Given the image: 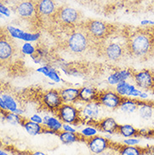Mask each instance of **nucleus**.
Here are the masks:
<instances>
[{"instance_id": "1", "label": "nucleus", "mask_w": 154, "mask_h": 155, "mask_svg": "<svg viewBox=\"0 0 154 155\" xmlns=\"http://www.w3.org/2000/svg\"><path fill=\"white\" fill-rule=\"evenodd\" d=\"M129 57L139 61L153 58L152 28H130L124 31Z\"/></svg>"}, {"instance_id": "2", "label": "nucleus", "mask_w": 154, "mask_h": 155, "mask_svg": "<svg viewBox=\"0 0 154 155\" xmlns=\"http://www.w3.org/2000/svg\"><path fill=\"white\" fill-rule=\"evenodd\" d=\"M63 47L74 55H84L97 49V44L89 37L84 25H76L67 35Z\"/></svg>"}, {"instance_id": "3", "label": "nucleus", "mask_w": 154, "mask_h": 155, "mask_svg": "<svg viewBox=\"0 0 154 155\" xmlns=\"http://www.w3.org/2000/svg\"><path fill=\"white\" fill-rule=\"evenodd\" d=\"M96 54L104 58L105 61L112 63L119 62L129 57L126 40L123 42H120L111 39L109 41V38L97 46Z\"/></svg>"}, {"instance_id": "4", "label": "nucleus", "mask_w": 154, "mask_h": 155, "mask_svg": "<svg viewBox=\"0 0 154 155\" xmlns=\"http://www.w3.org/2000/svg\"><path fill=\"white\" fill-rule=\"evenodd\" d=\"M83 25L89 37L96 43L97 46L116 32V27L113 25L101 20L88 19Z\"/></svg>"}, {"instance_id": "5", "label": "nucleus", "mask_w": 154, "mask_h": 155, "mask_svg": "<svg viewBox=\"0 0 154 155\" xmlns=\"http://www.w3.org/2000/svg\"><path fill=\"white\" fill-rule=\"evenodd\" d=\"M82 18L81 13L76 8L67 5L58 7L52 19L56 23L66 27H75Z\"/></svg>"}, {"instance_id": "6", "label": "nucleus", "mask_w": 154, "mask_h": 155, "mask_svg": "<svg viewBox=\"0 0 154 155\" xmlns=\"http://www.w3.org/2000/svg\"><path fill=\"white\" fill-rule=\"evenodd\" d=\"M53 114L64 124L78 126L85 123L82 118L80 110H78L74 104L63 103Z\"/></svg>"}, {"instance_id": "7", "label": "nucleus", "mask_w": 154, "mask_h": 155, "mask_svg": "<svg viewBox=\"0 0 154 155\" xmlns=\"http://www.w3.org/2000/svg\"><path fill=\"white\" fill-rule=\"evenodd\" d=\"M13 37L6 30H2L0 38V60L1 64H6L15 56L17 47Z\"/></svg>"}, {"instance_id": "8", "label": "nucleus", "mask_w": 154, "mask_h": 155, "mask_svg": "<svg viewBox=\"0 0 154 155\" xmlns=\"http://www.w3.org/2000/svg\"><path fill=\"white\" fill-rule=\"evenodd\" d=\"M15 11L20 19L29 22L39 20L35 0H19L15 4Z\"/></svg>"}, {"instance_id": "9", "label": "nucleus", "mask_w": 154, "mask_h": 155, "mask_svg": "<svg viewBox=\"0 0 154 155\" xmlns=\"http://www.w3.org/2000/svg\"><path fill=\"white\" fill-rule=\"evenodd\" d=\"M40 103L45 110L54 113L63 104L60 91L57 89H50L43 92L40 97Z\"/></svg>"}, {"instance_id": "10", "label": "nucleus", "mask_w": 154, "mask_h": 155, "mask_svg": "<svg viewBox=\"0 0 154 155\" xmlns=\"http://www.w3.org/2000/svg\"><path fill=\"white\" fill-rule=\"evenodd\" d=\"M84 143L89 147V151L93 154H101L105 152L108 148L113 149L115 147V143H112L110 140L100 136H93L86 137Z\"/></svg>"}, {"instance_id": "11", "label": "nucleus", "mask_w": 154, "mask_h": 155, "mask_svg": "<svg viewBox=\"0 0 154 155\" xmlns=\"http://www.w3.org/2000/svg\"><path fill=\"white\" fill-rule=\"evenodd\" d=\"M123 96L120 95L116 91L108 89V90H100L97 96L96 102L100 105L107 107L112 110L119 109L120 104L123 101Z\"/></svg>"}, {"instance_id": "12", "label": "nucleus", "mask_w": 154, "mask_h": 155, "mask_svg": "<svg viewBox=\"0 0 154 155\" xmlns=\"http://www.w3.org/2000/svg\"><path fill=\"white\" fill-rule=\"evenodd\" d=\"M132 78L139 89L153 92L154 71L149 69H143L139 72L135 71Z\"/></svg>"}, {"instance_id": "13", "label": "nucleus", "mask_w": 154, "mask_h": 155, "mask_svg": "<svg viewBox=\"0 0 154 155\" xmlns=\"http://www.w3.org/2000/svg\"><path fill=\"white\" fill-rule=\"evenodd\" d=\"M39 19L51 18L57 9L55 0H35Z\"/></svg>"}, {"instance_id": "14", "label": "nucleus", "mask_w": 154, "mask_h": 155, "mask_svg": "<svg viewBox=\"0 0 154 155\" xmlns=\"http://www.w3.org/2000/svg\"><path fill=\"white\" fill-rule=\"evenodd\" d=\"M88 125L92 126L93 127H94L100 132L110 133V134L117 133V130L119 127V124L112 117H105L100 120H92L89 122Z\"/></svg>"}, {"instance_id": "15", "label": "nucleus", "mask_w": 154, "mask_h": 155, "mask_svg": "<svg viewBox=\"0 0 154 155\" xmlns=\"http://www.w3.org/2000/svg\"><path fill=\"white\" fill-rule=\"evenodd\" d=\"M100 105L97 103L96 101L84 104L83 108L80 110V113L82 118L84 119L86 124H88L92 120H97L100 113Z\"/></svg>"}, {"instance_id": "16", "label": "nucleus", "mask_w": 154, "mask_h": 155, "mask_svg": "<svg viewBox=\"0 0 154 155\" xmlns=\"http://www.w3.org/2000/svg\"><path fill=\"white\" fill-rule=\"evenodd\" d=\"M114 150L117 152L118 155H144L147 153L148 148L138 147V146H131L126 144L116 143Z\"/></svg>"}, {"instance_id": "17", "label": "nucleus", "mask_w": 154, "mask_h": 155, "mask_svg": "<svg viewBox=\"0 0 154 155\" xmlns=\"http://www.w3.org/2000/svg\"><path fill=\"white\" fill-rule=\"evenodd\" d=\"M116 91L120 95L123 97H134L137 99L140 97L143 91L136 89L135 86L131 84L127 83L126 81H123L116 84Z\"/></svg>"}, {"instance_id": "18", "label": "nucleus", "mask_w": 154, "mask_h": 155, "mask_svg": "<svg viewBox=\"0 0 154 155\" xmlns=\"http://www.w3.org/2000/svg\"><path fill=\"white\" fill-rule=\"evenodd\" d=\"M134 72L135 70H132L131 68L117 70L109 76L108 83L111 85H116L120 82L126 81L128 78L133 77Z\"/></svg>"}, {"instance_id": "19", "label": "nucleus", "mask_w": 154, "mask_h": 155, "mask_svg": "<svg viewBox=\"0 0 154 155\" xmlns=\"http://www.w3.org/2000/svg\"><path fill=\"white\" fill-rule=\"evenodd\" d=\"M98 94L99 90L92 86H85L80 88L78 94V102H83L86 104L96 101Z\"/></svg>"}, {"instance_id": "20", "label": "nucleus", "mask_w": 154, "mask_h": 155, "mask_svg": "<svg viewBox=\"0 0 154 155\" xmlns=\"http://www.w3.org/2000/svg\"><path fill=\"white\" fill-rule=\"evenodd\" d=\"M43 127L45 128V133H57L62 130V123L61 120L56 117L45 116L43 118Z\"/></svg>"}, {"instance_id": "21", "label": "nucleus", "mask_w": 154, "mask_h": 155, "mask_svg": "<svg viewBox=\"0 0 154 155\" xmlns=\"http://www.w3.org/2000/svg\"><path fill=\"white\" fill-rule=\"evenodd\" d=\"M58 137L62 141V143L70 144L73 143L75 142H84V143L85 137L82 133H78L77 132H65V131H60L57 133Z\"/></svg>"}, {"instance_id": "22", "label": "nucleus", "mask_w": 154, "mask_h": 155, "mask_svg": "<svg viewBox=\"0 0 154 155\" xmlns=\"http://www.w3.org/2000/svg\"><path fill=\"white\" fill-rule=\"evenodd\" d=\"M146 131L136 129L131 125H119L117 133L125 137H145Z\"/></svg>"}, {"instance_id": "23", "label": "nucleus", "mask_w": 154, "mask_h": 155, "mask_svg": "<svg viewBox=\"0 0 154 155\" xmlns=\"http://www.w3.org/2000/svg\"><path fill=\"white\" fill-rule=\"evenodd\" d=\"M142 100H137L136 98H130V97H124L123 101L120 104V108L124 113H133L138 110L139 105Z\"/></svg>"}, {"instance_id": "24", "label": "nucleus", "mask_w": 154, "mask_h": 155, "mask_svg": "<svg viewBox=\"0 0 154 155\" xmlns=\"http://www.w3.org/2000/svg\"><path fill=\"white\" fill-rule=\"evenodd\" d=\"M6 31H8V34L11 35L12 37L22 39V40L26 41H36L39 38V36H40L39 34L25 33L23 31H20L19 29L13 27V26H8Z\"/></svg>"}, {"instance_id": "25", "label": "nucleus", "mask_w": 154, "mask_h": 155, "mask_svg": "<svg viewBox=\"0 0 154 155\" xmlns=\"http://www.w3.org/2000/svg\"><path fill=\"white\" fill-rule=\"evenodd\" d=\"M0 106L1 110L15 112L18 109V105L15 99L8 94H2L0 98Z\"/></svg>"}, {"instance_id": "26", "label": "nucleus", "mask_w": 154, "mask_h": 155, "mask_svg": "<svg viewBox=\"0 0 154 155\" xmlns=\"http://www.w3.org/2000/svg\"><path fill=\"white\" fill-rule=\"evenodd\" d=\"M60 91V94L62 96L63 103H71L75 104L78 102V94H79V89L75 88H66L62 89Z\"/></svg>"}, {"instance_id": "27", "label": "nucleus", "mask_w": 154, "mask_h": 155, "mask_svg": "<svg viewBox=\"0 0 154 155\" xmlns=\"http://www.w3.org/2000/svg\"><path fill=\"white\" fill-rule=\"evenodd\" d=\"M21 126L31 135L35 136L38 135V134H41V133H45V128H44L42 124H39V123L34 122V121L29 120L25 117L24 118V120Z\"/></svg>"}, {"instance_id": "28", "label": "nucleus", "mask_w": 154, "mask_h": 155, "mask_svg": "<svg viewBox=\"0 0 154 155\" xmlns=\"http://www.w3.org/2000/svg\"><path fill=\"white\" fill-rule=\"evenodd\" d=\"M137 110H138L139 116H141V118H143V120H149L152 118L154 112L152 102L142 100Z\"/></svg>"}, {"instance_id": "29", "label": "nucleus", "mask_w": 154, "mask_h": 155, "mask_svg": "<svg viewBox=\"0 0 154 155\" xmlns=\"http://www.w3.org/2000/svg\"><path fill=\"white\" fill-rule=\"evenodd\" d=\"M2 114L4 116V118L5 120H7L12 125H16V124H22L23 122L24 118L23 116H21L20 115H18L15 112H11V111H8V110H1Z\"/></svg>"}, {"instance_id": "30", "label": "nucleus", "mask_w": 154, "mask_h": 155, "mask_svg": "<svg viewBox=\"0 0 154 155\" xmlns=\"http://www.w3.org/2000/svg\"><path fill=\"white\" fill-rule=\"evenodd\" d=\"M38 72H41V73H43L46 76H47L48 78H50L51 79L54 80L55 82H60V77L57 74V73L56 72V70L51 68V66H44L41 68H39Z\"/></svg>"}, {"instance_id": "31", "label": "nucleus", "mask_w": 154, "mask_h": 155, "mask_svg": "<svg viewBox=\"0 0 154 155\" xmlns=\"http://www.w3.org/2000/svg\"><path fill=\"white\" fill-rule=\"evenodd\" d=\"M35 51H36V48L31 43H25L22 47V53H24V54L30 55L32 57L35 53Z\"/></svg>"}, {"instance_id": "32", "label": "nucleus", "mask_w": 154, "mask_h": 155, "mask_svg": "<svg viewBox=\"0 0 154 155\" xmlns=\"http://www.w3.org/2000/svg\"><path fill=\"white\" fill-rule=\"evenodd\" d=\"M96 132L97 129H95L94 127H88L82 131V134L84 135L85 137H93L96 134Z\"/></svg>"}, {"instance_id": "33", "label": "nucleus", "mask_w": 154, "mask_h": 155, "mask_svg": "<svg viewBox=\"0 0 154 155\" xmlns=\"http://www.w3.org/2000/svg\"><path fill=\"white\" fill-rule=\"evenodd\" d=\"M139 143V140L135 139V138H129V139L125 140L124 143L126 145H131V146H135Z\"/></svg>"}, {"instance_id": "34", "label": "nucleus", "mask_w": 154, "mask_h": 155, "mask_svg": "<svg viewBox=\"0 0 154 155\" xmlns=\"http://www.w3.org/2000/svg\"><path fill=\"white\" fill-rule=\"evenodd\" d=\"M30 120H31L32 121H34V122H36V123H39V124H43L42 118H41V116H39L38 115H34V116H32Z\"/></svg>"}, {"instance_id": "35", "label": "nucleus", "mask_w": 154, "mask_h": 155, "mask_svg": "<svg viewBox=\"0 0 154 155\" xmlns=\"http://www.w3.org/2000/svg\"><path fill=\"white\" fill-rule=\"evenodd\" d=\"M62 131H65V132H76L73 127H70L69 124H64V123H63V126H62Z\"/></svg>"}, {"instance_id": "36", "label": "nucleus", "mask_w": 154, "mask_h": 155, "mask_svg": "<svg viewBox=\"0 0 154 155\" xmlns=\"http://www.w3.org/2000/svg\"><path fill=\"white\" fill-rule=\"evenodd\" d=\"M145 137H148V138H153L154 139V129L153 130H150V131H146Z\"/></svg>"}, {"instance_id": "37", "label": "nucleus", "mask_w": 154, "mask_h": 155, "mask_svg": "<svg viewBox=\"0 0 154 155\" xmlns=\"http://www.w3.org/2000/svg\"><path fill=\"white\" fill-rule=\"evenodd\" d=\"M1 13L3 15H9L8 14V9L4 6V4H1Z\"/></svg>"}, {"instance_id": "38", "label": "nucleus", "mask_w": 154, "mask_h": 155, "mask_svg": "<svg viewBox=\"0 0 154 155\" xmlns=\"http://www.w3.org/2000/svg\"><path fill=\"white\" fill-rule=\"evenodd\" d=\"M100 155H116V151L111 149V151L110 152H104L103 153H101Z\"/></svg>"}, {"instance_id": "39", "label": "nucleus", "mask_w": 154, "mask_h": 155, "mask_svg": "<svg viewBox=\"0 0 154 155\" xmlns=\"http://www.w3.org/2000/svg\"><path fill=\"white\" fill-rule=\"evenodd\" d=\"M29 155H46V153H44L43 152L35 151V152H31L29 153Z\"/></svg>"}, {"instance_id": "40", "label": "nucleus", "mask_w": 154, "mask_h": 155, "mask_svg": "<svg viewBox=\"0 0 154 155\" xmlns=\"http://www.w3.org/2000/svg\"><path fill=\"white\" fill-rule=\"evenodd\" d=\"M142 25H154V21H150V20H143L141 22Z\"/></svg>"}, {"instance_id": "41", "label": "nucleus", "mask_w": 154, "mask_h": 155, "mask_svg": "<svg viewBox=\"0 0 154 155\" xmlns=\"http://www.w3.org/2000/svg\"><path fill=\"white\" fill-rule=\"evenodd\" d=\"M152 34H153V57H154V27L152 28Z\"/></svg>"}, {"instance_id": "42", "label": "nucleus", "mask_w": 154, "mask_h": 155, "mask_svg": "<svg viewBox=\"0 0 154 155\" xmlns=\"http://www.w3.org/2000/svg\"><path fill=\"white\" fill-rule=\"evenodd\" d=\"M0 155H8L7 154V153H5V152H1V153H0Z\"/></svg>"}, {"instance_id": "43", "label": "nucleus", "mask_w": 154, "mask_h": 155, "mask_svg": "<svg viewBox=\"0 0 154 155\" xmlns=\"http://www.w3.org/2000/svg\"><path fill=\"white\" fill-rule=\"evenodd\" d=\"M152 105H153V107H154V102H152Z\"/></svg>"}, {"instance_id": "44", "label": "nucleus", "mask_w": 154, "mask_h": 155, "mask_svg": "<svg viewBox=\"0 0 154 155\" xmlns=\"http://www.w3.org/2000/svg\"><path fill=\"white\" fill-rule=\"evenodd\" d=\"M152 93H154V90H153V92H152Z\"/></svg>"}]
</instances>
